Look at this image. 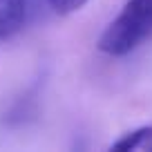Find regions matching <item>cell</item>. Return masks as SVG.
I'll return each mask as SVG.
<instances>
[{
  "mask_svg": "<svg viewBox=\"0 0 152 152\" xmlns=\"http://www.w3.org/2000/svg\"><path fill=\"white\" fill-rule=\"evenodd\" d=\"M112 150H141V152H152V125L139 128L132 132L123 134L119 141L112 143Z\"/></svg>",
  "mask_w": 152,
  "mask_h": 152,
  "instance_id": "3",
  "label": "cell"
},
{
  "mask_svg": "<svg viewBox=\"0 0 152 152\" xmlns=\"http://www.w3.org/2000/svg\"><path fill=\"white\" fill-rule=\"evenodd\" d=\"M150 34H152V0H125L119 16L101 34L99 49L114 58L128 56Z\"/></svg>",
  "mask_w": 152,
  "mask_h": 152,
  "instance_id": "1",
  "label": "cell"
},
{
  "mask_svg": "<svg viewBox=\"0 0 152 152\" xmlns=\"http://www.w3.org/2000/svg\"><path fill=\"white\" fill-rule=\"evenodd\" d=\"M27 20V0H0V40L16 36Z\"/></svg>",
  "mask_w": 152,
  "mask_h": 152,
  "instance_id": "2",
  "label": "cell"
},
{
  "mask_svg": "<svg viewBox=\"0 0 152 152\" xmlns=\"http://www.w3.org/2000/svg\"><path fill=\"white\" fill-rule=\"evenodd\" d=\"M90 0H47L49 9L58 16H69V14H76L78 9L87 5Z\"/></svg>",
  "mask_w": 152,
  "mask_h": 152,
  "instance_id": "4",
  "label": "cell"
}]
</instances>
